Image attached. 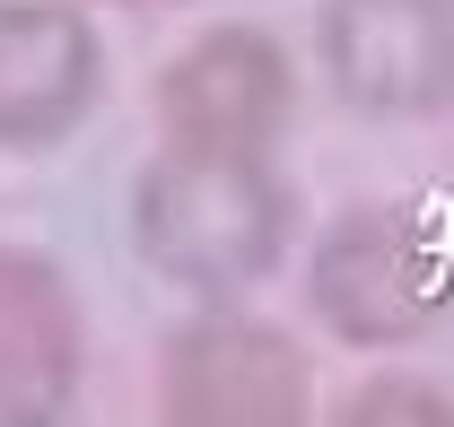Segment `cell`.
Wrapping results in <instances>:
<instances>
[{
    "instance_id": "cell-3",
    "label": "cell",
    "mask_w": 454,
    "mask_h": 427,
    "mask_svg": "<svg viewBox=\"0 0 454 427\" xmlns=\"http://www.w3.org/2000/svg\"><path fill=\"white\" fill-rule=\"evenodd\" d=\"M158 410L175 427H297L315 410L306 349L245 314H201L175 331Z\"/></svg>"
},
{
    "instance_id": "cell-6",
    "label": "cell",
    "mask_w": 454,
    "mask_h": 427,
    "mask_svg": "<svg viewBox=\"0 0 454 427\" xmlns=\"http://www.w3.org/2000/svg\"><path fill=\"white\" fill-rule=\"evenodd\" d=\"M97 27L70 0H0V149H53L97 105Z\"/></svg>"
},
{
    "instance_id": "cell-2",
    "label": "cell",
    "mask_w": 454,
    "mask_h": 427,
    "mask_svg": "<svg viewBox=\"0 0 454 427\" xmlns=\"http://www.w3.org/2000/svg\"><path fill=\"white\" fill-rule=\"evenodd\" d=\"M306 297H315V314L333 322L340 340H358V349H402V340L437 331L454 279H446L437 236L411 210H349L333 236L315 245Z\"/></svg>"
},
{
    "instance_id": "cell-1",
    "label": "cell",
    "mask_w": 454,
    "mask_h": 427,
    "mask_svg": "<svg viewBox=\"0 0 454 427\" xmlns=\"http://www.w3.org/2000/svg\"><path fill=\"white\" fill-rule=\"evenodd\" d=\"M131 236H140V253L167 279L201 288V297H227V288H254L280 262L288 192L271 183L262 158L167 149L140 175V192H131Z\"/></svg>"
},
{
    "instance_id": "cell-5",
    "label": "cell",
    "mask_w": 454,
    "mask_h": 427,
    "mask_svg": "<svg viewBox=\"0 0 454 427\" xmlns=\"http://www.w3.org/2000/svg\"><path fill=\"white\" fill-rule=\"evenodd\" d=\"M324 70L385 122L454 105V0H324Z\"/></svg>"
},
{
    "instance_id": "cell-7",
    "label": "cell",
    "mask_w": 454,
    "mask_h": 427,
    "mask_svg": "<svg viewBox=\"0 0 454 427\" xmlns=\"http://www.w3.org/2000/svg\"><path fill=\"white\" fill-rule=\"evenodd\" d=\"M79 392V306L53 262L0 245V419H61Z\"/></svg>"
},
{
    "instance_id": "cell-9",
    "label": "cell",
    "mask_w": 454,
    "mask_h": 427,
    "mask_svg": "<svg viewBox=\"0 0 454 427\" xmlns=\"http://www.w3.org/2000/svg\"><path fill=\"white\" fill-rule=\"evenodd\" d=\"M131 9H149V0H131Z\"/></svg>"
},
{
    "instance_id": "cell-8",
    "label": "cell",
    "mask_w": 454,
    "mask_h": 427,
    "mask_svg": "<svg viewBox=\"0 0 454 427\" xmlns=\"http://www.w3.org/2000/svg\"><path fill=\"white\" fill-rule=\"evenodd\" d=\"M349 427H454V401L437 392V384H419V375H376L367 392H349V410H340Z\"/></svg>"
},
{
    "instance_id": "cell-4",
    "label": "cell",
    "mask_w": 454,
    "mask_h": 427,
    "mask_svg": "<svg viewBox=\"0 0 454 427\" xmlns=\"http://www.w3.org/2000/svg\"><path fill=\"white\" fill-rule=\"evenodd\" d=\"M288 53L262 27H210L201 44H184L158 79V122L167 149H219V158H262L288 122Z\"/></svg>"
}]
</instances>
